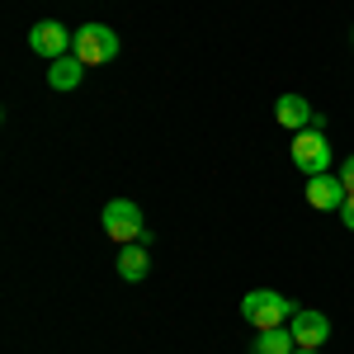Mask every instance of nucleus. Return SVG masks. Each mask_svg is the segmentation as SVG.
Segmentation results:
<instances>
[{
	"label": "nucleus",
	"mask_w": 354,
	"mask_h": 354,
	"mask_svg": "<svg viewBox=\"0 0 354 354\" xmlns=\"http://www.w3.org/2000/svg\"><path fill=\"white\" fill-rule=\"evenodd\" d=\"M241 317L255 330H274V326H288L298 317V307L283 298V293H274V288H250L241 298Z\"/></svg>",
	"instance_id": "nucleus-1"
},
{
	"label": "nucleus",
	"mask_w": 354,
	"mask_h": 354,
	"mask_svg": "<svg viewBox=\"0 0 354 354\" xmlns=\"http://www.w3.org/2000/svg\"><path fill=\"white\" fill-rule=\"evenodd\" d=\"M100 222H104V236L118 245H151V232H147V222H142V208H137L133 198H109L104 203V213H100Z\"/></svg>",
	"instance_id": "nucleus-2"
},
{
	"label": "nucleus",
	"mask_w": 354,
	"mask_h": 354,
	"mask_svg": "<svg viewBox=\"0 0 354 354\" xmlns=\"http://www.w3.org/2000/svg\"><path fill=\"white\" fill-rule=\"evenodd\" d=\"M293 165H298L307 180H312V175H330V137H326L322 123L293 133Z\"/></svg>",
	"instance_id": "nucleus-3"
},
{
	"label": "nucleus",
	"mask_w": 354,
	"mask_h": 354,
	"mask_svg": "<svg viewBox=\"0 0 354 354\" xmlns=\"http://www.w3.org/2000/svg\"><path fill=\"white\" fill-rule=\"evenodd\" d=\"M71 53L81 57L85 66H104V62L118 57V33H113L109 24H81V28H76Z\"/></svg>",
	"instance_id": "nucleus-4"
},
{
	"label": "nucleus",
	"mask_w": 354,
	"mask_h": 354,
	"mask_svg": "<svg viewBox=\"0 0 354 354\" xmlns=\"http://www.w3.org/2000/svg\"><path fill=\"white\" fill-rule=\"evenodd\" d=\"M71 43H76V28L57 24V19H38V24L28 28V53L48 57V62L66 57V53H71Z\"/></svg>",
	"instance_id": "nucleus-5"
},
{
	"label": "nucleus",
	"mask_w": 354,
	"mask_h": 354,
	"mask_svg": "<svg viewBox=\"0 0 354 354\" xmlns=\"http://www.w3.org/2000/svg\"><path fill=\"white\" fill-rule=\"evenodd\" d=\"M288 326H293V345H298V350H322L330 340V317L326 312H298Z\"/></svg>",
	"instance_id": "nucleus-6"
},
{
	"label": "nucleus",
	"mask_w": 354,
	"mask_h": 354,
	"mask_svg": "<svg viewBox=\"0 0 354 354\" xmlns=\"http://www.w3.org/2000/svg\"><path fill=\"white\" fill-rule=\"evenodd\" d=\"M345 180L340 175H312L307 180V203L317 208V213H340V203H345Z\"/></svg>",
	"instance_id": "nucleus-7"
},
{
	"label": "nucleus",
	"mask_w": 354,
	"mask_h": 354,
	"mask_svg": "<svg viewBox=\"0 0 354 354\" xmlns=\"http://www.w3.org/2000/svg\"><path fill=\"white\" fill-rule=\"evenodd\" d=\"M274 118H279L288 133H302V128L317 123V113H312V104H307L302 95H279V100H274Z\"/></svg>",
	"instance_id": "nucleus-8"
},
{
	"label": "nucleus",
	"mask_w": 354,
	"mask_h": 354,
	"mask_svg": "<svg viewBox=\"0 0 354 354\" xmlns=\"http://www.w3.org/2000/svg\"><path fill=\"white\" fill-rule=\"evenodd\" d=\"M118 274H123L128 283H142V279L151 274V255H147V245H142V241L118 245Z\"/></svg>",
	"instance_id": "nucleus-9"
},
{
	"label": "nucleus",
	"mask_w": 354,
	"mask_h": 354,
	"mask_svg": "<svg viewBox=\"0 0 354 354\" xmlns=\"http://www.w3.org/2000/svg\"><path fill=\"white\" fill-rule=\"evenodd\" d=\"M81 81H85V62L76 53L57 57L53 66H48V85H53V90H76Z\"/></svg>",
	"instance_id": "nucleus-10"
},
{
	"label": "nucleus",
	"mask_w": 354,
	"mask_h": 354,
	"mask_svg": "<svg viewBox=\"0 0 354 354\" xmlns=\"http://www.w3.org/2000/svg\"><path fill=\"white\" fill-rule=\"evenodd\" d=\"M298 345H293V330L274 326V330H255V345H250V354H293Z\"/></svg>",
	"instance_id": "nucleus-11"
},
{
	"label": "nucleus",
	"mask_w": 354,
	"mask_h": 354,
	"mask_svg": "<svg viewBox=\"0 0 354 354\" xmlns=\"http://www.w3.org/2000/svg\"><path fill=\"white\" fill-rule=\"evenodd\" d=\"M340 222L354 232V194H345V203H340Z\"/></svg>",
	"instance_id": "nucleus-12"
},
{
	"label": "nucleus",
	"mask_w": 354,
	"mask_h": 354,
	"mask_svg": "<svg viewBox=\"0 0 354 354\" xmlns=\"http://www.w3.org/2000/svg\"><path fill=\"white\" fill-rule=\"evenodd\" d=\"M340 180H345V189L354 194V156H345V165H340Z\"/></svg>",
	"instance_id": "nucleus-13"
},
{
	"label": "nucleus",
	"mask_w": 354,
	"mask_h": 354,
	"mask_svg": "<svg viewBox=\"0 0 354 354\" xmlns=\"http://www.w3.org/2000/svg\"><path fill=\"white\" fill-rule=\"evenodd\" d=\"M293 354H322V350H293Z\"/></svg>",
	"instance_id": "nucleus-14"
}]
</instances>
